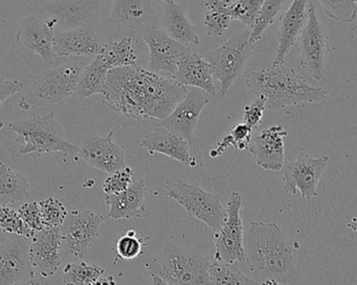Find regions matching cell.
<instances>
[{"instance_id": "cell-1", "label": "cell", "mask_w": 357, "mask_h": 285, "mask_svg": "<svg viewBox=\"0 0 357 285\" xmlns=\"http://www.w3.org/2000/svg\"><path fill=\"white\" fill-rule=\"evenodd\" d=\"M187 88L138 66L109 71L102 104L128 118L163 121L184 98Z\"/></svg>"}, {"instance_id": "cell-2", "label": "cell", "mask_w": 357, "mask_h": 285, "mask_svg": "<svg viewBox=\"0 0 357 285\" xmlns=\"http://www.w3.org/2000/svg\"><path fill=\"white\" fill-rule=\"evenodd\" d=\"M245 259L258 284L273 279L281 285H301L297 250L282 230L271 222H253L245 238Z\"/></svg>"}, {"instance_id": "cell-3", "label": "cell", "mask_w": 357, "mask_h": 285, "mask_svg": "<svg viewBox=\"0 0 357 285\" xmlns=\"http://www.w3.org/2000/svg\"><path fill=\"white\" fill-rule=\"evenodd\" d=\"M247 87L255 96H264L266 109L280 111L300 104H317L328 98L326 90L314 87L295 69L284 64L252 71L247 75Z\"/></svg>"}, {"instance_id": "cell-4", "label": "cell", "mask_w": 357, "mask_h": 285, "mask_svg": "<svg viewBox=\"0 0 357 285\" xmlns=\"http://www.w3.org/2000/svg\"><path fill=\"white\" fill-rule=\"evenodd\" d=\"M82 71L83 69L77 63H71L38 73L19 100V109L54 112V109L75 94Z\"/></svg>"}, {"instance_id": "cell-5", "label": "cell", "mask_w": 357, "mask_h": 285, "mask_svg": "<svg viewBox=\"0 0 357 285\" xmlns=\"http://www.w3.org/2000/svg\"><path fill=\"white\" fill-rule=\"evenodd\" d=\"M209 263L195 249L169 244L149 259L146 269L172 285H211Z\"/></svg>"}, {"instance_id": "cell-6", "label": "cell", "mask_w": 357, "mask_h": 285, "mask_svg": "<svg viewBox=\"0 0 357 285\" xmlns=\"http://www.w3.org/2000/svg\"><path fill=\"white\" fill-rule=\"evenodd\" d=\"M8 129L18 135L16 142L20 144L21 155L50 153H62L66 156L79 155V146L67 141L64 130L56 121L54 112L13 121L8 123Z\"/></svg>"}, {"instance_id": "cell-7", "label": "cell", "mask_w": 357, "mask_h": 285, "mask_svg": "<svg viewBox=\"0 0 357 285\" xmlns=\"http://www.w3.org/2000/svg\"><path fill=\"white\" fill-rule=\"evenodd\" d=\"M250 29L233 36L218 47L204 54L211 68L213 79L220 86V98L228 93L233 84L243 75L253 54L254 44Z\"/></svg>"}, {"instance_id": "cell-8", "label": "cell", "mask_w": 357, "mask_h": 285, "mask_svg": "<svg viewBox=\"0 0 357 285\" xmlns=\"http://www.w3.org/2000/svg\"><path fill=\"white\" fill-rule=\"evenodd\" d=\"M165 192L169 199L175 200L191 217L206 224L214 233L222 228L227 210L218 194H210L199 184L183 179L167 182Z\"/></svg>"}, {"instance_id": "cell-9", "label": "cell", "mask_w": 357, "mask_h": 285, "mask_svg": "<svg viewBox=\"0 0 357 285\" xmlns=\"http://www.w3.org/2000/svg\"><path fill=\"white\" fill-rule=\"evenodd\" d=\"M300 64L316 81H322L326 72L331 52L326 27L319 20L316 8L310 1L305 26L299 39Z\"/></svg>"}, {"instance_id": "cell-10", "label": "cell", "mask_w": 357, "mask_h": 285, "mask_svg": "<svg viewBox=\"0 0 357 285\" xmlns=\"http://www.w3.org/2000/svg\"><path fill=\"white\" fill-rule=\"evenodd\" d=\"M243 198L233 192L227 204V215L222 228L214 233V261L222 263H243L245 259V232L241 213Z\"/></svg>"}, {"instance_id": "cell-11", "label": "cell", "mask_w": 357, "mask_h": 285, "mask_svg": "<svg viewBox=\"0 0 357 285\" xmlns=\"http://www.w3.org/2000/svg\"><path fill=\"white\" fill-rule=\"evenodd\" d=\"M329 157L314 158L306 153H301L294 161H287L283 165L282 186L285 192L295 196L300 192L304 200H312L318 197L319 182L328 165Z\"/></svg>"}, {"instance_id": "cell-12", "label": "cell", "mask_w": 357, "mask_h": 285, "mask_svg": "<svg viewBox=\"0 0 357 285\" xmlns=\"http://www.w3.org/2000/svg\"><path fill=\"white\" fill-rule=\"evenodd\" d=\"M105 217L89 210L68 213L62 227V247L73 256L83 259L100 236Z\"/></svg>"}, {"instance_id": "cell-13", "label": "cell", "mask_w": 357, "mask_h": 285, "mask_svg": "<svg viewBox=\"0 0 357 285\" xmlns=\"http://www.w3.org/2000/svg\"><path fill=\"white\" fill-rule=\"evenodd\" d=\"M31 238L14 236L0 245V285H15L35 277L29 254Z\"/></svg>"}, {"instance_id": "cell-14", "label": "cell", "mask_w": 357, "mask_h": 285, "mask_svg": "<svg viewBox=\"0 0 357 285\" xmlns=\"http://www.w3.org/2000/svg\"><path fill=\"white\" fill-rule=\"evenodd\" d=\"M208 104L209 98L205 91L197 88H187L184 98L167 118L160 121L159 125L180 136L192 148L193 134L197 129V121Z\"/></svg>"}, {"instance_id": "cell-15", "label": "cell", "mask_w": 357, "mask_h": 285, "mask_svg": "<svg viewBox=\"0 0 357 285\" xmlns=\"http://www.w3.org/2000/svg\"><path fill=\"white\" fill-rule=\"evenodd\" d=\"M56 26L58 23L54 18L41 20L31 15L21 21L16 33L17 44L22 49L38 54L46 64L54 62L56 56L52 49V42Z\"/></svg>"}, {"instance_id": "cell-16", "label": "cell", "mask_w": 357, "mask_h": 285, "mask_svg": "<svg viewBox=\"0 0 357 285\" xmlns=\"http://www.w3.org/2000/svg\"><path fill=\"white\" fill-rule=\"evenodd\" d=\"M114 132H110L106 137L92 135L85 136L79 146V155L88 165L112 174L127 167L123 148L113 141Z\"/></svg>"}, {"instance_id": "cell-17", "label": "cell", "mask_w": 357, "mask_h": 285, "mask_svg": "<svg viewBox=\"0 0 357 285\" xmlns=\"http://www.w3.org/2000/svg\"><path fill=\"white\" fill-rule=\"evenodd\" d=\"M142 38L150 52L149 70L157 75L161 72L175 75L181 59L189 52L186 45L158 29H148Z\"/></svg>"}, {"instance_id": "cell-18", "label": "cell", "mask_w": 357, "mask_h": 285, "mask_svg": "<svg viewBox=\"0 0 357 285\" xmlns=\"http://www.w3.org/2000/svg\"><path fill=\"white\" fill-rule=\"evenodd\" d=\"M289 132L281 125H275L264 130L252 139L249 151L256 164L266 171H279L285 163L284 138Z\"/></svg>"}, {"instance_id": "cell-19", "label": "cell", "mask_w": 357, "mask_h": 285, "mask_svg": "<svg viewBox=\"0 0 357 285\" xmlns=\"http://www.w3.org/2000/svg\"><path fill=\"white\" fill-rule=\"evenodd\" d=\"M62 236L60 228L35 232L31 238V261L40 276L50 278L58 272L61 265L60 250Z\"/></svg>"}, {"instance_id": "cell-20", "label": "cell", "mask_w": 357, "mask_h": 285, "mask_svg": "<svg viewBox=\"0 0 357 285\" xmlns=\"http://www.w3.org/2000/svg\"><path fill=\"white\" fill-rule=\"evenodd\" d=\"M310 0H293L287 12L282 15L279 25L277 41L278 49L273 65H283L287 54L299 39L308 17Z\"/></svg>"}, {"instance_id": "cell-21", "label": "cell", "mask_w": 357, "mask_h": 285, "mask_svg": "<svg viewBox=\"0 0 357 285\" xmlns=\"http://www.w3.org/2000/svg\"><path fill=\"white\" fill-rule=\"evenodd\" d=\"M102 38L98 33L87 29H69L54 33L52 49L56 56H84V58H96L102 50Z\"/></svg>"}, {"instance_id": "cell-22", "label": "cell", "mask_w": 357, "mask_h": 285, "mask_svg": "<svg viewBox=\"0 0 357 285\" xmlns=\"http://www.w3.org/2000/svg\"><path fill=\"white\" fill-rule=\"evenodd\" d=\"M100 0H52L41 1L44 12L54 18L63 31L79 29L85 24L100 8Z\"/></svg>"}, {"instance_id": "cell-23", "label": "cell", "mask_w": 357, "mask_h": 285, "mask_svg": "<svg viewBox=\"0 0 357 285\" xmlns=\"http://www.w3.org/2000/svg\"><path fill=\"white\" fill-rule=\"evenodd\" d=\"M140 146L150 155L162 154L186 167H197L188 141L160 125L142 139Z\"/></svg>"}, {"instance_id": "cell-24", "label": "cell", "mask_w": 357, "mask_h": 285, "mask_svg": "<svg viewBox=\"0 0 357 285\" xmlns=\"http://www.w3.org/2000/svg\"><path fill=\"white\" fill-rule=\"evenodd\" d=\"M173 81L185 88H197L209 95L218 94L213 75L207 61L201 54L189 50L181 59Z\"/></svg>"}, {"instance_id": "cell-25", "label": "cell", "mask_w": 357, "mask_h": 285, "mask_svg": "<svg viewBox=\"0 0 357 285\" xmlns=\"http://www.w3.org/2000/svg\"><path fill=\"white\" fill-rule=\"evenodd\" d=\"M146 187L144 180H133L129 188L121 194H105V202L109 206V219H140L146 209Z\"/></svg>"}, {"instance_id": "cell-26", "label": "cell", "mask_w": 357, "mask_h": 285, "mask_svg": "<svg viewBox=\"0 0 357 285\" xmlns=\"http://www.w3.org/2000/svg\"><path fill=\"white\" fill-rule=\"evenodd\" d=\"M163 21H165V31L169 37L184 45L187 44L199 45V37L197 29L189 22L182 6L175 0L163 2Z\"/></svg>"}, {"instance_id": "cell-27", "label": "cell", "mask_w": 357, "mask_h": 285, "mask_svg": "<svg viewBox=\"0 0 357 285\" xmlns=\"http://www.w3.org/2000/svg\"><path fill=\"white\" fill-rule=\"evenodd\" d=\"M146 0H113L109 21L113 25L129 29H140L148 20Z\"/></svg>"}, {"instance_id": "cell-28", "label": "cell", "mask_w": 357, "mask_h": 285, "mask_svg": "<svg viewBox=\"0 0 357 285\" xmlns=\"http://www.w3.org/2000/svg\"><path fill=\"white\" fill-rule=\"evenodd\" d=\"M109 68L98 56H96L89 65L82 71L79 84L75 89V96L83 100L94 94L102 93L106 89L107 77Z\"/></svg>"}, {"instance_id": "cell-29", "label": "cell", "mask_w": 357, "mask_h": 285, "mask_svg": "<svg viewBox=\"0 0 357 285\" xmlns=\"http://www.w3.org/2000/svg\"><path fill=\"white\" fill-rule=\"evenodd\" d=\"M29 188L24 176L0 160V205L21 202L26 199Z\"/></svg>"}, {"instance_id": "cell-30", "label": "cell", "mask_w": 357, "mask_h": 285, "mask_svg": "<svg viewBox=\"0 0 357 285\" xmlns=\"http://www.w3.org/2000/svg\"><path fill=\"white\" fill-rule=\"evenodd\" d=\"M96 56L104 62L109 70L137 65V56L132 45V39L129 37L104 44Z\"/></svg>"}, {"instance_id": "cell-31", "label": "cell", "mask_w": 357, "mask_h": 285, "mask_svg": "<svg viewBox=\"0 0 357 285\" xmlns=\"http://www.w3.org/2000/svg\"><path fill=\"white\" fill-rule=\"evenodd\" d=\"M232 0H205L207 15L204 19L208 36L222 37L228 29L232 16Z\"/></svg>"}, {"instance_id": "cell-32", "label": "cell", "mask_w": 357, "mask_h": 285, "mask_svg": "<svg viewBox=\"0 0 357 285\" xmlns=\"http://www.w3.org/2000/svg\"><path fill=\"white\" fill-rule=\"evenodd\" d=\"M211 285H255L258 284L251 277L239 271L234 263L213 261L208 267Z\"/></svg>"}, {"instance_id": "cell-33", "label": "cell", "mask_w": 357, "mask_h": 285, "mask_svg": "<svg viewBox=\"0 0 357 285\" xmlns=\"http://www.w3.org/2000/svg\"><path fill=\"white\" fill-rule=\"evenodd\" d=\"M105 270L86 263H68L63 270V284L91 285L104 275Z\"/></svg>"}, {"instance_id": "cell-34", "label": "cell", "mask_w": 357, "mask_h": 285, "mask_svg": "<svg viewBox=\"0 0 357 285\" xmlns=\"http://www.w3.org/2000/svg\"><path fill=\"white\" fill-rule=\"evenodd\" d=\"M325 14L342 23H354L357 17V0H318Z\"/></svg>"}, {"instance_id": "cell-35", "label": "cell", "mask_w": 357, "mask_h": 285, "mask_svg": "<svg viewBox=\"0 0 357 285\" xmlns=\"http://www.w3.org/2000/svg\"><path fill=\"white\" fill-rule=\"evenodd\" d=\"M284 2L285 0H264L259 17H258L253 29L250 31H251L250 39L253 43H256L258 40H260L266 29L273 24L275 19L282 10Z\"/></svg>"}, {"instance_id": "cell-36", "label": "cell", "mask_w": 357, "mask_h": 285, "mask_svg": "<svg viewBox=\"0 0 357 285\" xmlns=\"http://www.w3.org/2000/svg\"><path fill=\"white\" fill-rule=\"evenodd\" d=\"M44 229H56L62 227L68 211L58 199L50 198L39 202Z\"/></svg>"}, {"instance_id": "cell-37", "label": "cell", "mask_w": 357, "mask_h": 285, "mask_svg": "<svg viewBox=\"0 0 357 285\" xmlns=\"http://www.w3.org/2000/svg\"><path fill=\"white\" fill-rule=\"evenodd\" d=\"M264 0H237L232 3L233 20L239 21L251 31L259 17Z\"/></svg>"}, {"instance_id": "cell-38", "label": "cell", "mask_w": 357, "mask_h": 285, "mask_svg": "<svg viewBox=\"0 0 357 285\" xmlns=\"http://www.w3.org/2000/svg\"><path fill=\"white\" fill-rule=\"evenodd\" d=\"M0 230L13 236L31 238L33 232L23 223L18 211L10 208L8 205H0Z\"/></svg>"}, {"instance_id": "cell-39", "label": "cell", "mask_w": 357, "mask_h": 285, "mask_svg": "<svg viewBox=\"0 0 357 285\" xmlns=\"http://www.w3.org/2000/svg\"><path fill=\"white\" fill-rule=\"evenodd\" d=\"M146 247V240L137 238L134 230H130L117 240V254L121 259L132 261L142 256Z\"/></svg>"}, {"instance_id": "cell-40", "label": "cell", "mask_w": 357, "mask_h": 285, "mask_svg": "<svg viewBox=\"0 0 357 285\" xmlns=\"http://www.w3.org/2000/svg\"><path fill=\"white\" fill-rule=\"evenodd\" d=\"M133 169L130 167L110 174L102 184L105 194H119L125 192L133 182Z\"/></svg>"}, {"instance_id": "cell-41", "label": "cell", "mask_w": 357, "mask_h": 285, "mask_svg": "<svg viewBox=\"0 0 357 285\" xmlns=\"http://www.w3.org/2000/svg\"><path fill=\"white\" fill-rule=\"evenodd\" d=\"M18 213L23 223L33 233L44 229L39 203H25L19 207Z\"/></svg>"}, {"instance_id": "cell-42", "label": "cell", "mask_w": 357, "mask_h": 285, "mask_svg": "<svg viewBox=\"0 0 357 285\" xmlns=\"http://www.w3.org/2000/svg\"><path fill=\"white\" fill-rule=\"evenodd\" d=\"M266 109V100L264 96H258L255 102L248 105L243 109V123L251 128L253 132L259 128L264 117V111Z\"/></svg>"}, {"instance_id": "cell-43", "label": "cell", "mask_w": 357, "mask_h": 285, "mask_svg": "<svg viewBox=\"0 0 357 285\" xmlns=\"http://www.w3.org/2000/svg\"><path fill=\"white\" fill-rule=\"evenodd\" d=\"M253 133V130L248 127L245 123H237L230 133L234 140V148L238 151L248 150L252 139H253L252 138Z\"/></svg>"}, {"instance_id": "cell-44", "label": "cell", "mask_w": 357, "mask_h": 285, "mask_svg": "<svg viewBox=\"0 0 357 285\" xmlns=\"http://www.w3.org/2000/svg\"><path fill=\"white\" fill-rule=\"evenodd\" d=\"M24 90V85L16 79H2L0 81V109L10 96L20 93Z\"/></svg>"}, {"instance_id": "cell-45", "label": "cell", "mask_w": 357, "mask_h": 285, "mask_svg": "<svg viewBox=\"0 0 357 285\" xmlns=\"http://www.w3.org/2000/svg\"><path fill=\"white\" fill-rule=\"evenodd\" d=\"M15 285H50L48 278L42 277H33V279L29 280V282H22V284H18Z\"/></svg>"}, {"instance_id": "cell-46", "label": "cell", "mask_w": 357, "mask_h": 285, "mask_svg": "<svg viewBox=\"0 0 357 285\" xmlns=\"http://www.w3.org/2000/svg\"><path fill=\"white\" fill-rule=\"evenodd\" d=\"M91 285H117L114 278L112 276H108V277H100V279L96 280L94 284Z\"/></svg>"}, {"instance_id": "cell-47", "label": "cell", "mask_w": 357, "mask_h": 285, "mask_svg": "<svg viewBox=\"0 0 357 285\" xmlns=\"http://www.w3.org/2000/svg\"><path fill=\"white\" fill-rule=\"evenodd\" d=\"M151 275V285H172L167 284L165 280L161 279L160 277H158L157 275H154V274H150Z\"/></svg>"}, {"instance_id": "cell-48", "label": "cell", "mask_w": 357, "mask_h": 285, "mask_svg": "<svg viewBox=\"0 0 357 285\" xmlns=\"http://www.w3.org/2000/svg\"><path fill=\"white\" fill-rule=\"evenodd\" d=\"M347 227L348 229L357 233V217H354V219L348 223Z\"/></svg>"}, {"instance_id": "cell-49", "label": "cell", "mask_w": 357, "mask_h": 285, "mask_svg": "<svg viewBox=\"0 0 357 285\" xmlns=\"http://www.w3.org/2000/svg\"><path fill=\"white\" fill-rule=\"evenodd\" d=\"M259 285H279L278 282L273 279L264 280Z\"/></svg>"}, {"instance_id": "cell-50", "label": "cell", "mask_w": 357, "mask_h": 285, "mask_svg": "<svg viewBox=\"0 0 357 285\" xmlns=\"http://www.w3.org/2000/svg\"><path fill=\"white\" fill-rule=\"evenodd\" d=\"M162 2H169L172 1V0H161Z\"/></svg>"}, {"instance_id": "cell-51", "label": "cell", "mask_w": 357, "mask_h": 285, "mask_svg": "<svg viewBox=\"0 0 357 285\" xmlns=\"http://www.w3.org/2000/svg\"><path fill=\"white\" fill-rule=\"evenodd\" d=\"M41 1H52V0H41Z\"/></svg>"}, {"instance_id": "cell-52", "label": "cell", "mask_w": 357, "mask_h": 285, "mask_svg": "<svg viewBox=\"0 0 357 285\" xmlns=\"http://www.w3.org/2000/svg\"><path fill=\"white\" fill-rule=\"evenodd\" d=\"M0 58H1V52H0Z\"/></svg>"}, {"instance_id": "cell-53", "label": "cell", "mask_w": 357, "mask_h": 285, "mask_svg": "<svg viewBox=\"0 0 357 285\" xmlns=\"http://www.w3.org/2000/svg\"><path fill=\"white\" fill-rule=\"evenodd\" d=\"M100 1H102V0H100Z\"/></svg>"}, {"instance_id": "cell-54", "label": "cell", "mask_w": 357, "mask_h": 285, "mask_svg": "<svg viewBox=\"0 0 357 285\" xmlns=\"http://www.w3.org/2000/svg\"><path fill=\"white\" fill-rule=\"evenodd\" d=\"M255 285H259V284H255Z\"/></svg>"}]
</instances>
